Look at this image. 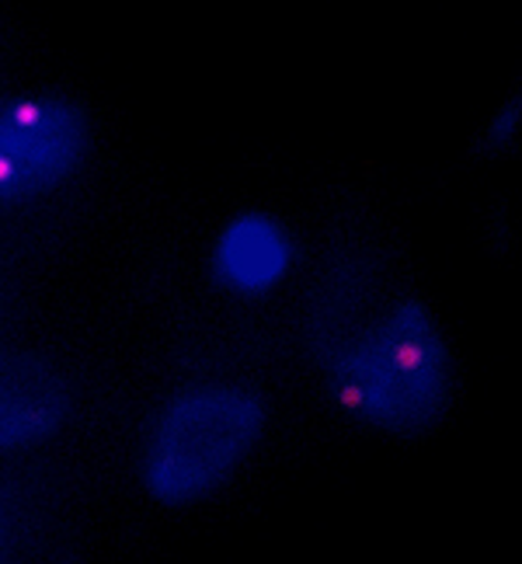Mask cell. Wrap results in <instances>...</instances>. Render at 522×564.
Segmentation results:
<instances>
[{"instance_id": "1", "label": "cell", "mask_w": 522, "mask_h": 564, "mask_svg": "<svg viewBox=\"0 0 522 564\" xmlns=\"http://www.w3.org/2000/svg\"><path fill=\"white\" fill-rule=\"evenodd\" d=\"M317 362L345 415L387 436H418L453 401L449 338L418 296L366 317Z\"/></svg>"}, {"instance_id": "2", "label": "cell", "mask_w": 522, "mask_h": 564, "mask_svg": "<svg viewBox=\"0 0 522 564\" xmlns=\"http://www.w3.org/2000/svg\"><path fill=\"white\" fill-rule=\"evenodd\" d=\"M269 411L244 383H195L164 401L143 440L140 477L161 506L182 509L220 491L254 453Z\"/></svg>"}, {"instance_id": "3", "label": "cell", "mask_w": 522, "mask_h": 564, "mask_svg": "<svg viewBox=\"0 0 522 564\" xmlns=\"http://www.w3.org/2000/svg\"><path fill=\"white\" fill-rule=\"evenodd\" d=\"M91 150L84 108L59 95L0 101V209H18L67 185Z\"/></svg>"}, {"instance_id": "4", "label": "cell", "mask_w": 522, "mask_h": 564, "mask_svg": "<svg viewBox=\"0 0 522 564\" xmlns=\"http://www.w3.org/2000/svg\"><path fill=\"white\" fill-rule=\"evenodd\" d=\"M296 262V241L290 227L272 213L248 209L224 224L213 245L209 269L216 286L230 296L258 300L279 290Z\"/></svg>"}, {"instance_id": "5", "label": "cell", "mask_w": 522, "mask_h": 564, "mask_svg": "<svg viewBox=\"0 0 522 564\" xmlns=\"http://www.w3.org/2000/svg\"><path fill=\"white\" fill-rule=\"evenodd\" d=\"M70 415V387L39 356H0V453L53 440Z\"/></svg>"}, {"instance_id": "6", "label": "cell", "mask_w": 522, "mask_h": 564, "mask_svg": "<svg viewBox=\"0 0 522 564\" xmlns=\"http://www.w3.org/2000/svg\"><path fill=\"white\" fill-rule=\"evenodd\" d=\"M519 122H522L519 98H512V101H505L502 108H498L494 119L485 126V147H488V150H509V143H512L515 133H519Z\"/></svg>"}, {"instance_id": "7", "label": "cell", "mask_w": 522, "mask_h": 564, "mask_svg": "<svg viewBox=\"0 0 522 564\" xmlns=\"http://www.w3.org/2000/svg\"><path fill=\"white\" fill-rule=\"evenodd\" d=\"M0 544H4V502H0Z\"/></svg>"}]
</instances>
